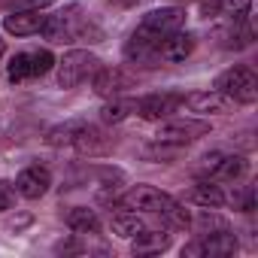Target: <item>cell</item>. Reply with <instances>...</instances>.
<instances>
[{
	"instance_id": "cell-1",
	"label": "cell",
	"mask_w": 258,
	"mask_h": 258,
	"mask_svg": "<svg viewBox=\"0 0 258 258\" xmlns=\"http://www.w3.org/2000/svg\"><path fill=\"white\" fill-rule=\"evenodd\" d=\"M213 88L219 94L231 97L234 103H255L258 100V79L249 67H231V70L219 73Z\"/></svg>"
},
{
	"instance_id": "cell-2",
	"label": "cell",
	"mask_w": 258,
	"mask_h": 258,
	"mask_svg": "<svg viewBox=\"0 0 258 258\" xmlns=\"http://www.w3.org/2000/svg\"><path fill=\"white\" fill-rule=\"evenodd\" d=\"M97 67H100V58L97 55H91L85 49H70L58 61V85L61 88H76L85 79H91Z\"/></svg>"
},
{
	"instance_id": "cell-3",
	"label": "cell",
	"mask_w": 258,
	"mask_h": 258,
	"mask_svg": "<svg viewBox=\"0 0 258 258\" xmlns=\"http://www.w3.org/2000/svg\"><path fill=\"white\" fill-rule=\"evenodd\" d=\"M85 31H88V28H85V22L79 19V7L73 4V7H67V10H61V13H55V16H46V25H43L40 34H43L49 43H73V40H79Z\"/></svg>"
},
{
	"instance_id": "cell-4",
	"label": "cell",
	"mask_w": 258,
	"mask_h": 258,
	"mask_svg": "<svg viewBox=\"0 0 258 258\" xmlns=\"http://www.w3.org/2000/svg\"><path fill=\"white\" fill-rule=\"evenodd\" d=\"M210 134V121H201V118H173L167 124L158 127L155 140L158 143H170V146H185V143H195L198 137H207Z\"/></svg>"
},
{
	"instance_id": "cell-5",
	"label": "cell",
	"mask_w": 258,
	"mask_h": 258,
	"mask_svg": "<svg viewBox=\"0 0 258 258\" xmlns=\"http://www.w3.org/2000/svg\"><path fill=\"white\" fill-rule=\"evenodd\" d=\"M140 28H146L149 34H155V37H170V34H176V31H182L185 28V10L182 7H161V10H152V13H146V19H143V25Z\"/></svg>"
},
{
	"instance_id": "cell-6",
	"label": "cell",
	"mask_w": 258,
	"mask_h": 258,
	"mask_svg": "<svg viewBox=\"0 0 258 258\" xmlns=\"http://www.w3.org/2000/svg\"><path fill=\"white\" fill-rule=\"evenodd\" d=\"M91 85L97 97H118L121 91L134 88V76L121 67H97L91 76Z\"/></svg>"
},
{
	"instance_id": "cell-7",
	"label": "cell",
	"mask_w": 258,
	"mask_h": 258,
	"mask_svg": "<svg viewBox=\"0 0 258 258\" xmlns=\"http://www.w3.org/2000/svg\"><path fill=\"white\" fill-rule=\"evenodd\" d=\"M112 137L103 131V127H97V124H82L79 127V134H76V140H73V149L79 152V155H88V158H100V155H109L112 152Z\"/></svg>"
},
{
	"instance_id": "cell-8",
	"label": "cell",
	"mask_w": 258,
	"mask_h": 258,
	"mask_svg": "<svg viewBox=\"0 0 258 258\" xmlns=\"http://www.w3.org/2000/svg\"><path fill=\"white\" fill-rule=\"evenodd\" d=\"M182 103V94H170V91H161V94H146L134 103V109L140 112V118L146 121H161L167 118L170 112H176Z\"/></svg>"
},
{
	"instance_id": "cell-9",
	"label": "cell",
	"mask_w": 258,
	"mask_h": 258,
	"mask_svg": "<svg viewBox=\"0 0 258 258\" xmlns=\"http://www.w3.org/2000/svg\"><path fill=\"white\" fill-rule=\"evenodd\" d=\"M158 49H161V37L149 34L146 28H137L131 34V40H127V46H124V58L137 61V64H152V61L161 58Z\"/></svg>"
},
{
	"instance_id": "cell-10",
	"label": "cell",
	"mask_w": 258,
	"mask_h": 258,
	"mask_svg": "<svg viewBox=\"0 0 258 258\" xmlns=\"http://www.w3.org/2000/svg\"><path fill=\"white\" fill-rule=\"evenodd\" d=\"M167 201H170V195H164V191H158L152 185H134L131 191L121 198V207L124 210H143V213H155L158 216Z\"/></svg>"
},
{
	"instance_id": "cell-11",
	"label": "cell",
	"mask_w": 258,
	"mask_h": 258,
	"mask_svg": "<svg viewBox=\"0 0 258 258\" xmlns=\"http://www.w3.org/2000/svg\"><path fill=\"white\" fill-rule=\"evenodd\" d=\"M49 185H52V173H49L46 167H40V164H31V167H25V170L16 176V195H22V198H28V201L43 198V195L49 191Z\"/></svg>"
},
{
	"instance_id": "cell-12",
	"label": "cell",
	"mask_w": 258,
	"mask_h": 258,
	"mask_svg": "<svg viewBox=\"0 0 258 258\" xmlns=\"http://www.w3.org/2000/svg\"><path fill=\"white\" fill-rule=\"evenodd\" d=\"M46 25V13L43 10H13L4 19V31L13 37H34L40 34Z\"/></svg>"
},
{
	"instance_id": "cell-13",
	"label": "cell",
	"mask_w": 258,
	"mask_h": 258,
	"mask_svg": "<svg viewBox=\"0 0 258 258\" xmlns=\"http://www.w3.org/2000/svg\"><path fill=\"white\" fill-rule=\"evenodd\" d=\"M195 46H198V37H195V34H188V31H176V34H170V37L161 40L158 55H161L164 61H170V64H179V61H185V58L195 52Z\"/></svg>"
},
{
	"instance_id": "cell-14",
	"label": "cell",
	"mask_w": 258,
	"mask_h": 258,
	"mask_svg": "<svg viewBox=\"0 0 258 258\" xmlns=\"http://www.w3.org/2000/svg\"><path fill=\"white\" fill-rule=\"evenodd\" d=\"M182 103H185L191 112L210 115V112H225L234 100H231V97H225V94H219V91L213 88V91H198V94H188V97H182Z\"/></svg>"
},
{
	"instance_id": "cell-15",
	"label": "cell",
	"mask_w": 258,
	"mask_h": 258,
	"mask_svg": "<svg viewBox=\"0 0 258 258\" xmlns=\"http://www.w3.org/2000/svg\"><path fill=\"white\" fill-rule=\"evenodd\" d=\"M164 249H170V234H164V231H140L137 237H131L134 255H158Z\"/></svg>"
},
{
	"instance_id": "cell-16",
	"label": "cell",
	"mask_w": 258,
	"mask_h": 258,
	"mask_svg": "<svg viewBox=\"0 0 258 258\" xmlns=\"http://www.w3.org/2000/svg\"><path fill=\"white\" fill-rule=\"evenodd\" d=\"M201 243H204V255H219V258H225V255H234V252H237V237H234L228 228H225V231L204 234Z\"/></svg>"
},
{
	"instance_id": "cell-17",
	"label": "cell",
	"mask_w": 258,
	"mask_h": 258,
	"mask_svg": "<svg viewBox=\"0 0 258 258\" xmlns=\"http://www.w3.org/2000/svg\"><path fill=\"white\" fill-rule=\"evenodd\" d=\"M185 201H191V204H198V207H210V210H216V207H222L228 198H225V191L210 179V182H201V185H195L188 195H185Z\"/></svg>"
},
{
	"instance_id": "cell-18",
	"label": "cell",
	"mask_w": 258,
	"mask_h": 258,
	"mask_svg": "<svg viewBox=\"0 0 258 258\" xmlns=\"http://www.w3.org/2000/svg\"><path fill=\"white\" fill-rule=\"evenodd\" d=\"M249 170V161L243 158V155H222L219 158V164L213 167V173H210V179H240L243 173Z\"/></svg>"
},
{
	"instance_id": "cell-19",
	"label": "cell",
	"mask_w": 258,
	"mask_h": 258,
	"mask_svg": "<svg viewBox=\"0 0 258 258\" xmlns=\"http://www.w3.org/2000/svg\"><path fill=\"white\" fill-rule=\"evenodd\" d=\"M67 225H70V231H76V234H97V231H100V219H97V213L88 210V207L70 210V213H67Z\"/></svg>"
},
{
	"instance_id": "cell-20",
	"label": "cell",
	"mask_w": 258,
	"mask_h": 258,
	"mask_svg": "<svg viewBox=\"0 0 258 258\" xmlns=\"http://www.w3.org/2000/svg\"><path fill=\"white\" fill-rule=\"evenodd\" d=\"M85 121H79V118H70V121H64V124H55L52 131L46 134V143L49 146H55V149H61V146H73V140H76V134H79V127H82Z\"/></svg>"
},
{
	"instance_id": "cell-21",
	"label": "cell",
	"mask_w": 258,
	"mask_h": 258,
	"mask_svg": "<svg viewBox=\"0 0 258 258\" xmlns=\"http://www.w3.org/2000/svg\"><path fill=\"white\" fill-rule=\"evenodd\" d=\"M112 231H115L118 237H124V240H131V237H137L140 231H146V225H143V219H140L137 213L118 210V213L112 216Z\"/></svg>"
},
{
	"instance_id": "cell-22",
	"label": "cell",
	"mask_w": 258,
	"mask_h": 258,
	"mask_svg": "<svg viewBox=\"0 0 258 258\" xmlns=\"http://www.w3.org/2000/svg\"><path fill=\"white\" fill-rule=\"evenodd\" d=\"M188 228H195L198 231V237H204V234H213V231H225L228 228V222L222 219V216H216L210 207H204L195 219H191V225Z\"/></svg>"
},
{
	"instance_id": "cell-23",
	"label": "cell",
	"mask_w": 258,
	"mask_h": 258,
	"mask_svg": "<svg viewBox=\"0 0 258 258\" xmlns=\"http://www.w3.org/2000/svg\"><path fill=\"white\" fill-rule=\"evenodd\" d=\"M225 37H228V40L222 43L225 49H246V46H252V37H255V31H252L249 19H243V22H234V28H231Z\"/></svg>"
},
{
	"instance_id": "cell-24",
	"label": "cell",
	"mask_w": 258,
	"mask_h": 258,
	"mask_svg": "<svg viewBox=\"0 0 258 258\" xmlns=\"http://www.w3.org/2000/svg\"><path fill=\"white\" fill-rule=\"evenodd\" d=\"M158 216H161V219H164V222H167L170 228H182V231H185V228L191 225V213H188V210H185L182 204H176L173 198H170V201L164 204V210H161Z\"/></svg>"
},
{
	"instance_id": "cell-25",
	"label": "cell",
	"mask_w": 258,
	"mask_h": 258,
	"mask_svg": "<svg viewBox=\"0 0 258 258\" xmlns=\"http://www.w3.org/2000/svg\"><path fill=\"white\" fill-rule=\"evenodd\" d=\"M134 109V100H118V97H112L103 109H100V121L103 124H118V121H124L127 118V112Z\"/></svg>"
},
{
	"instance_id": "cell-26",
	"label": "cell",
	"mask_w": 258,
	"mask_h": 258,
	"mask_svg": "<svg viewBox=\"0 0 258 258\" xmlns=\"http://www.w3.org/2000/svg\"><path fill=\"white\" fill-rule=\"evenodd\" d=\"M7 76H10L13 85L28 82V79H31V52H19V55L7 64Z\"/></svg>"
},
{
	"instance_id": "cell-27",
	"label": "cell",
	"mask_w": 258,
	"mask_h": 258,
	"mask_svg": "<svg viewBox=\"0 0 258 258\" xmlns=\"http://www.w3.org/2000/svg\"><path fill=\"white\" fill-rule=\"evenodd\" d=\"M249 10H252V0H222L219 16H228L231 22H243L249 19Z\"/></svg>"
},
{
	"instance_id": "cell-28",
	"label": "cell",
	"mask_w": 258,
	"mask_h": 258,
	"mask_svg": "<svg viewBox=\"0 0 258 258\" xmlns=\"http://www.w3.org/2000/svg\"><path fill=\"white\" fill-rule=\"evenodd\" d=\"M52 67H55V58H52V52H49V49L31 52V79H37V76H46Z\"/></svg>"
},
{
	"instance_id": "cell-29",
	"label": "cell",
	"mask_w": 258,
	"mask_h": 258,
	"mask_svg": "<svg viewBox=\"0 0 258 258\" xmlns=\"http://www.w3.org/2000/svg\"><path fill=\"white\" fill-rule=\"evenodd\" d=\"M179 149H182V146H170V143H158V140H155V146H146L143 155H146L149 161H170L173 155H179Z\"/></svg>"
},
{
	"instance_id": "cell-30",
	"label": "cell",
	"mask_w": 258,
	"mask_h": 258,
	"mask_svg": "<svg viewBox=\"0 0 258 258\" xmlns=\"http://www.w3.org/2000/svg\"><path fill=\"white\" fill-rule=\"evenodd\" d=\"M16 207V185L0 179V210H13Z\"/></svg>"
},
{
	"instance_id": "cell-31",
	"label": "cell",
	"mask_w": 258,
	"mask_h": 258,
	"mask_svg": "<svg viewBox=\"0 0 258 258\" xmlns=\"http://www.w3.org/2000/svg\"><path fill=\"white\" fill-rule=\"evenodd\" d=\"M55 0H16V10H46Z\"/></svg>"
},
{
	"instance_id": "cell-32",
	"label": "cell",
	"mask_w": 258,
	"mask_h": 258,
	"mask_svg": "<svg viewBox=\"0 0 258 258\" xmlns=\"http://www.w3.org/2000/svg\"><path fill=\"white\" fill-rule=\"evenodd\" d=\"M219 10H222V0H201V16L204 19L219 16Z\"/></svg>"
},
{
	"instance_id": "cell-33",
	"label": "cell",
	"mask_w": 258,
	"mask_h": 258,
	"mask_svg": "<svg viewBox=\"0 0 258 258\" xmlns=\"http://www.w3.org/2000/svg\"><path fill=\"white\" fill-rule=\"evenodd\" d=\"M170 4H188V0H170Z\"/></svg>"
},
{
	"instance_id": "cell-34",
	"label": "cell",
	"mask_w": 258,
	"mask_h": 258,
	"mask_svg": "<svg viewBox=\"0 0 258 258\" xmlns=\"http://www.w3.org/2000/svg\"><path fill=\"white\" fill-rule=\"evenodd\" d=\"M0 52H4V43H0Z\"/></svg>"
}]
</instances>
